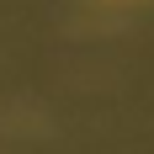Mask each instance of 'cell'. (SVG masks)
Masks as SVG:
<instances>
[{
    "label": "cell",
    "mask_w": 154,
    "mask_h": 154,
    "mask_svg": "<svg viewBox=\"0 0 154 154\" xmlns=\"http://www.w3.org/2000/svg\"><path fill=\"white\" fill-rule=\"evenodd\" d=\"M112 5H133V0H112Z\"/></svg>",
    "instance_id": "cell-1"
}]
</instances>
